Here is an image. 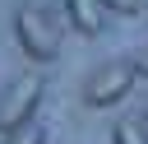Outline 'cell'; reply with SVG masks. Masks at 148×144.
<instances>
[{
  "instance_id": "cell-1",
  "label": "cell",
  "mask_w": 148,
  "mask_h": 144,
  "mask_svg": "<svg viewBox=\"0 0 148 144\" xmlns=\"http://www.w3.org/2000/svg\"><path fill=\"white\" fill-rule=\"evenodd\" d=\"M14 37H18V46H23V56H28L32 65H51V60L60 56V33H56L51 14H46L37 0H23V5L14 9Z\"/></svg>"
},
{
  "instance_id": "cell-2",
  "label": "cell",
  "mask_w": 148,
  "mask_h": 144,
  "mask_svg": "<svg viewBox=\"0 0 148 144\" xmlns=\"http://www.w3.org/2000/svg\"><path fill=\"white\" fill-rule=\"evenodd\" d=\"M42 93H46V84H42L37 74L14 79V84L0 93V135H9V130H18V125H28V121L37 116V107H42Z\"/></svg>"
},
{
  "instance_id": "cell-3",
  "label": "cell",
  "mask_w": 148,
  "mask_h": 144,
  "mask_svg": "<svg viewBox=\"0 0 148 144\" xmlns=\"http://www.w3.org/2000/svg\"><path fill=\"white\" fill-rule=\"evenodd\" d=\"M134 79H139L134 65H102V70L83 84V102H88V107H111V102H120V98L134 88Z\"/></svg>"
},
{
  "instance_id": "cell-4",
  "label": "cell",
  "mask_w": 148,
  "mask_h": 144,
  "mask_svg": "<svg viewBox=\"0 0 148 144\" xmlns=\"http://www.w3.org/2000/svg\"><path fill=\"white\" fill-rule=\"evenodd\" d=\"M65 19L74 23V33L97 37L102 23H106V5H102V0H65Z\"/></svg>"
},
{
  "instance_id": "cell-5",
  "label": "cell",
  "mask_w": 148,
  "mask_h": 144,
  "mask_svg": "<svg viewBox=\"0 0 148 144\" xmlns=\"http://www.w3.org/2000/svg\"><path fill=\"white\" fill-rule=\"evenodd\" d=\"M116 144H148V125H143V116H130V121H116V135H111Z\"/></svg>"
},
{
  "instance_id": "cell-6",
  "label": "cell",
  "mask_w": 148,
  "mask_h": 144,
  "mask_svg": "<svg viewBox=\"0 0 148 144\" xmlns=\"http://www.w3.org/2000/svg\"><path fill=\"white\" fill-rule=\"evenodd\" d=\"M0 144H46V130H42L37 121H28V125H18V130L0 135Z\"/></svg>"
},
{
  "instance_id": "cell-7",
  "label": "cell",
  "mask_w": 148,
  "mask_h": 144,
  "mask_svg": "<svg viewBox=\"0 0 148 144\" xmlns=\"http://www.w3.org/2000/svg\"><path fill=\"white\" fill-rule=\"evenodd\" d=\"M102 5L116 9V14H125V19H130V14H143V0H102Z\"/></svg>"
},
{
  "instance_id": "cell-8",
  "label": "cell",
  "mask_w": 148,
  "mask_h": 144,
  "mask_svg": "<svg viewBox=\"0 0 148 144\" xmlns=\"http://www.w3.org/2000/svg\"><path fill=\"white\" fill-rule=\"evenodd\" d=\"M134 70H139V74H148V51L139 56V65H134Z\"/></svg>"
},
{
  "instance_id": "cell-9",
  "label": "cell",
  "mask_w": 148,
  "mask_h": 144,
  "mask_svg": "<svg viewBox=\"0 0 148 144\" xmlns=\"http://www.w3.org/2000/svg\"><path fill=\"white\" fill-rule=\"evenodd\" d=\"M143 121H148V107H143Z\"/></svg>"
},
{
  "instance_id": "cell-10",
  "label": "cell",
  "mask_w": 148,
  "mask_h": 144,
  "mask_svg": "<svg viewBox=\"0 0 148 144\" xmlns=\"http://www.w3.org/2000/svg\"><path fill=\"white\" fill-rule=\"evenodd\" d=\"M143 5H148V0H143Z\"/></svg>"
}]
</instances>
